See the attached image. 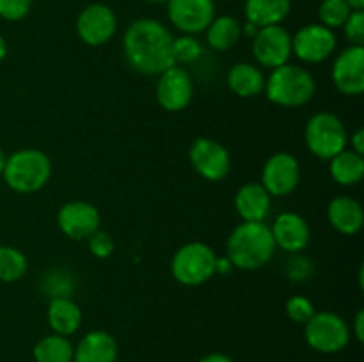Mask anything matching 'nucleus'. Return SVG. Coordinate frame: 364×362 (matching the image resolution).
Wrapping results in <instances>:
<instances>
[{"label":"nucleus","mask_w":364,"mask_h":362,"mask_svg":"<svg viewBox=\"0 0 364 362\" xmlns=\"http://www.w3.org/2000/svg\"><path fill=\"white\" fill-rule=\"evenodd\" d=\"M173 34L159 20L141 18L128 25L123 38V52L128 64L142 75H160L171 66Z\"/></svg>","instance_id":"nucleus-1"},{"label":"nucleus","mask_w":364,"mask_h":362,"mask_svg":"<svg viewBox=\"0 0 364 362\" xmlns=\"http://www.w3.org/2000/svg\"><path fill=\"white\" fill-rule=\"evenodd\" d=\"M228 259L238 270H258L276 252L270 227L265 222H242L233 229L226 245Z\"/></svg>","instance_id":"nucleus-2"},{"label":"nucleus","mask_w":364,"mask_h":362,"mask_svg":"<svg viewBox=\"0 0 364 362\" xmlns=\"http://www.w3.org/2000/svg\"><path fill=\"white\" fill-rule=\"evenodd\" d=\"M315 78L304 67L297 64H283L272 70L265 80L267 98L279 106H302L309 103L315 96Z\"/></svg>","instance_id":"nucleus-3"},{"label":"nucleus","mask_w":364,"mask_h":362,"mask_svg":"<svg viewBox=\"0 0 364 362\" xmlns=\"http://www.w3.org/2000/svg\"><path fill=\"white\" fill-rule=\"evenodd\" d=\"M4 180L18 194H34L48 183L52 162L39 149H20L7 158Z\"/></svg>","instance_id":"nucleus-4"},{"label":"nucleus","mask_w":364,"mask_h":362,"mask_svg":"<svg viewBox=\"0 0 364 362\" xmlns=\"http://www.w3.org/2000/svg\"><path fill=\"white\" fill-rule=\"evenodd\" d=\"M217 256L203 241H191L176 251L171 261V273L183 286H201L215 273Z\"/></svg>","instance_id":"nucleus-5"},{"label":"nucleus","mask_w":364,"mask_h":362,"mask_svg":"<svg viewBox=\"0 0 364 362\" xmlns=\"http://www.w3.org/2000/svg\"><path fill=\"white\" fill-rule=\"evenodd\" d=\"M348 135L340 117L331 112L315 114L306 124V146L322 160H331L347 149Z\"/></svg>","instance_id":"nucleus-6"},{"label":"nucleus","mask_w":364,"mask_h":362,"mask_svg":"<svg viewBox=\"0 0 364 362\" xmlns=\"http://www.w3.org/2000/svg\"><path fill=\"white\" fill-rule=\"evenodd\" d=\"M306 343L320 353H338L350 339V329L347 322L336 312H315L308 323H304Z\"/></svg>","instance_id":"nucleus-7"},{"label":"nucleus","mask_w":364,"mask_h":362,"mask_svg":"<svg viewBox=\"0 0 364 362\" xmlns=\"http://www.w3.org/2000/svg\"><path fill=\"white\" fill-rule=\"evenodd\" d=\"M188 158L196 172L208 181H223L230 174V153L215 138H196L188 149Z\"/></svg>","instance_id":"nucleus-8"},{"label":"nucleus","mask_w":364,"mask_h":362,"mask_svg":"<svg viewBox=\"0 0 364 362\" xmlns=\"http://www.w3.org/2000/svg\"><path fill=\"white\" fill-rule=\"evenodd\" d=\"M336 34L322 23H311L299 28L291 38V53L308 64L329 59L336 50Z\"/></svg>","instance_id":"nucleus-9"},{"label":"nucleus","mask_w":364,"mask_h":362,"mask_svg":"<svg viewBox=\"0 0 364 362\" xmlns=\"http://www.w3.org/2000/svg\"><path fill=\"white\" fill-rule=\"evenodd\" d=\"M301 167L290 153H274L263 165L262 185L270 197H284L297 188Z\"/></svg>","instance_id":"nucleus-10"},{"label":"nucleus","mask_w":364,"mask_h":362,"mask_svg":"<svg viewBox=\"0 0 364 362\" xmlns=\"http://www.w3.org/2000/svg\"><path fill=\"white\" fill-rule=\"evenodd\" d=\"M117 18L105 4H89L77 18V34L85 45L102 46L114 38Z\"/></svg>","instance_id":"nucleus-11"},{"label":"nucleus","mask_w":364,"mask_h":362,"mask_svg":"<svg viewBox=\"0 0 364 362\" xmlns=\"http://www.w3.org/2000/svg\"><path fill=\"white\" fill-rule=\"evenodd\" d=\"M252 53L263 67L276 70L283 66L291 57L290 32L281 25L259 28L258 34L252 38Z\"/></svg>","instance_id":"nucleus-12"},{"label":"nucleus","mask_w":364,"mask_h":362,"mask_svg":"<svg viewBox=\"0 0 364 362\" xmlns=\"http://www.w3.org/2000/svg\"><path fill=\"white\" fill-rule=\"evenodd\" d=\"M192 94H194V84L191 75L178 64L159 75L156 99L167 112H180L187 109L192 102Z\"/></svg>","instance_id":"nucleus-13"},{"label":"nucleus","mask_w":364,"mask_h":362,"mask_svg":"<svg viewBox=\"0 0 364 362\" xmlns=\"http://www.w3.org/2000/svg\"><path fill=\"white\" fill-rule=\"evenodd\" d=\"M167 16L183 34H199L215 18L213 0H167Z\"/></svg>","instance_id":"nucleus-14"},{"label":"nucleus","mask_w":364,"mask_h":362,"mask_svg":"<svg viewBox=\"0 0 364 362\" xmlns=\"http://www.w3.org/2000/svg\"><path fill=\"white\" fill-rule=\"evenodd\" d=\"M57 226L71 240H87L100 229V213L91 202H66L57 213Z\"/></svg>","instance_id":"nucleus-15"},{"label":"nucleus","mask_w":364,"mask_h":362,"mask_svg":"<svg viewBox=\"0 0 364 362\" xmlns=\"http://www.w3.org/2000/svg\"><path fill=\"white\" fill-rule=\"evenodd\" d=\"M333 82L340 92L359 96L364 91V46H348L334 60Z\"/></svg>","instance_id":"nucleus-16"},{"label":"nucleus","mask_w":364,"mask_h":362,"mask_svg":"<svg viewBox=\"0 0 364 362\" xmlns=\"http://www.w3.org/2000/svg\"><path fill=\"white\" fill-rule=\"evenodd\" d=\"M276 247L283 248V251L295 254L308 247L309 238H311V231H309L308 222L304 216L294 212H284L274 220L272 227H270Z\"/></svg>","instance_id":"nucleus-17"},{"label":"nucleus","mask_w":364,"mask_h":362,"mask_svg":"<svg viewBox=\"0 0 364 362\" xmlns=\"http://www.w3.org/2000/svg\"><path fill=\"white\" fill-rule=\"evenodd\" d=\"M117 343L105 330H92L73 348V362H116Z\"/></svg>","instance_id":"nucleus-18"},{"label":"nucleus","mask_w":364,"mask_h":362,"mask_svg":"<svg viewBox=\"0 0 364 362\" xmlns=\"http://www.w3.org/2000/svg\"><path fill=\"white\" fill-rule=\"evenodd\" d=\"M270 195L262 183H247L240 187L235 197V208L244 222H263L270 212Z\"/></svg>","instance_id":"nucleus-19"},{"label":"nucleus","mask_w":364,"mask_h":362,"mask_svg":"<svg viewBox=\"0 0 364 362\" xmlns=\"http://www.w3.org/2000/svg\"><path fill=\"white\" fill-rule=\"evenodd\" d=\"M329 224L341 234H355L363 227V208L355 199L340 195L327 208Z\"/></svg>","instance_id":"nucleus-20"},{"label":"nucleus","mask_w":364,"mask_h":362,"mask_svg":"<svg viewBox=\"0 0 364 362\" xmlns=\"http://www.w3.org/2000/svg\"><path fill=\"white\" fill-rule=\"evenodd\" d=\"M46 318H48V325L53 334L68 337L80 329L82 311L68 297H53L48 304Z\"/></svg>","instance_id":"nucleus-21"},{"label":"nucleus","mask_w":364,"mask_h":362,"mask_svg":"<svg viewBox=\"0 0 364 362\" xmlns=\"http://www.w3.org/2000/svg\"><path fill=\"white\" fill-rule=\"evenodd\" d=\"M291 11V0H245L244 14L258 28L281 25Z\"/></svg>","instance_id":"nucleus-22"},{"label":"nucleus","mask_w":364,"mask_h":362,"mask_svg":"<svg viewBox=\"0 0 364 362\" xmlns=\"http://www.w3.org/2000/svg\"><path fill=\"white\" fill-rule=\"evenodd\" d=\"M228 85L240 98H255L265 91V77L259 67L249 62H238L231 66L228 73Z\"/></svg>","instance_id":"nucleus-23"},{"label":"nucleus","mask_w":364,"mask_h":362,"mask_svg":"<svg viewBox=\"0 0 364 362\" xmlns=\"http://www.w3.org/2000/svg\"><path fill=\"white\" fill-rule=\"evenodd\" d=\"M329 172L338 185L354 187L364 176V158L352 149H343L329 160Z\"/></svg>","instance_id":"nucleus-24"},{"label":"nucleus","mask_w":364,"mask_h":362,"mask_svg":"<svg viewBox=\"0 0 364 362\" xmlns=\"http://www.w3.org/2000/svg\"><path fill=\"white\" fill-rule=\"evenodd\" d=\"M242 38V25L237 18L230 14L215 16L206 27V41L217 52H226L233 48Z\"/></svg>","instance_id":"nucleus-25"},{"label":"nucleus","mask_w":364,"mask_h":362,"mask_svg":"<svg viewBox=\"0 0 364 362\" xmlns=\"http://www.w3.org/2000/svg\"><path fill=\"white\" fill-rule=\"evenodd\" d=\"M36 362H73V344L59 334H50L39 339L32 350Z\"/></svg>","instance_id":"nucleus-26"},{"label":"nucleus","mask_w":364,"mask_h":362,"mask_svg":"<svg viewBox=\"0 0 364 362\" xmlns=\"http://www.w3.org/2000/svg\"><path fill=\"white\" fill-rule=\"evenodd\" d=\"M27 272V258L21 251L2 245L0 247V280L16 283Z\"/></svg>","instance_id":"nucleus-27"},{"label":"nucleus","mask_w":364,"mask_h":362,"mask_svg":"<svg viewBox=\"0 0 364 362\" xmlns=\"http://www.w3.org/2000/svg\"><path fill=\"white\" fill-rule=\"evenodd\" d=\"M352 9L345 0H322L318 7V18L322 21L323 27L331 28H340L350 16Z\"/></svg>","instance_id":"nucleus-28"},{"label":"nucleus","mask_w":364,"mask_h":362,"mask_svg":"<svg viewBox=\"0 0 364 362\" xmlns=\"http://www.w3.org/2000/svg\"><path fill=\"white\" fill-rule=\"evenodd\" d=\"M203 55V46L194 35L183 34L173 39V59L174 64L196 62Z\"/></svg>","instance_id":"nucleus-29"},{"label":"nucleus","mask_w":364,"mask_h":362,"mask_svg":"<svg viewBox=\"0 0 364 362\" xmlns=\"http://www.w3.org/2000/svg\"><path fill=\"white\" fill-rule=\"evenodd\" d=\"M287 316L295 323H308V319L315 314V307H313L311 300L306 297H291L288 298L287 305H284Z\"/></svg>","instance_id":"nucleus-30"},{"label":"nucleus","mask_w":364,"mask_h":362,"mask_svg":"<svg viewBox=\"0 0 364 362\" xmlns=\"http://www.w3.org/2000/svg\"><path fill=\"white\" fill-rule=\"evenodd\" d=\"M345 38L352 46L364 45V11H352L350 16L343 23Z\"/></svg>","instance_id":"nucleus-31"},{"label":"nucleus","mask_w":364,"mask_h":362,"mask_svg":"<svg viewBox=\"0 0 364 362\" xmlns=\"http://www.w3.org/2000/svg\"><path fill=\"white\" fill-rule=\"evenodd\" d=\"M32 0H0V18L7 21H20L31 13Z\"/></svg>","instance_id":"nucleus-32"},{"label":"nucleus","mask_w":364,"mask_h":362,"mask_svg":"<svg viewBox=\"0 0 364 362\" xmlns=\"http://www.w3.org/2000/svg\"><path fill=\"white\" fill-rule=\"evenodd\" d=\"M87 243H89V251L95 258L100 259H105L109 256H112L114 252V240L109 233L105 231H95L91 236L87 238Z\"/></svg>","instance_id":"nucleus-33"},{"label":"nucleus","mask_w":364,"mask_h":362,"mask_svg":"<svg viewBox=\"0 0 364 362\" xmlns=\"http://www.w3.org/2000/svg\"><path fill=\"white\" fill-rule=\"evenodd\" d=\"M350 146H352V151L358 153V155H363L364 153V130L363 128H359V130L352 135Z\"/></svg>","instance_id":"nucleus-34"},{"label":"nucleus","mask_w":364,"mask_h":362,"mask_svg":"<svg viewBox=\"0 0 364 362\" xmlns=\"http://www.w3.org/2000/svg\"><path fill=\"white\" fill-rule=\"evenodd\" d=\"M354 334H355V339H358L359 343H363L364 341V311L363 309H359L358 314H355V318H354Z\"/></svg>","instance_id":"nucleus-35"},{"label":"nucleus","mask_w":364,"mask_h":362,"mask_svg":"<svg viewBox=\"0 0 364 362\" xmlns=\"http://www.w3.org/2000/svg\"><path fill=\"white\" fill-rule=\"evenodd\" d=\"M235 266H233V263L230 261V259H228V256L226 258H223V259H219L217 258V261H215V273H230L231 270H233Z\"/></svg>","instance_id":"nucleus-36"},{"label":"nucleus","mask_w":364,"mask_h":362,"mask_svg":"<svg viewBox=\"0 0 364 362\" xmlns=\"http://www.w3.org/2000/svg\"><path fill=\"white\" fill-rule=\"evenodd\" d=\"M199 362H233V358L220 353V351H213V353H208L203 358H199Z\"/></svg>","instance_id":"nucleus-37"},{"label":"nucleus","mask_w":364,"mask_h":362,"mask_svg":"<svg viewBox=\"0 0 364 362\" xmlns=\"http://www.w3.org/2000/svg\"><path fill=\"white\" fill-rule=\"evenodd\" d=\"M258 31L259 28L256 27V25H252V23H245V25H242V35H247V38H255L256 34H258Z\"/></svg>","instance_id":"nucleus-38"},{"label":"nucleus","mask_w":364,"mask_h":362,"mask_svg":"<svg viewBox=\"0 0 364 362\" xmlns=\"http://www.w3.org/2000/svg\"><path fill=\"white\" fill-rule=\"evenodd\" d=\"M350 6L352 11H363L364 9V0H345Z\"/></svg>","instance_id":"nucleus-39"},{"label":"nucleus","mask_w":364,"mask_h":362,"mask_svg":"<svg viewBox=\"0 0 364 362\" xmlns=\"http://www.w3.org/2000/svg\"><path fill=\"white\" fill-rule=\"evenodd\" d=\"M7 55V45H6V39L0 35V62H2L4 59H6Z\"/></svg>","instance_id":"nucleus-40"},{"label":"nucleus","mask_w":364,"mask_h":362,"mask_svg":"<svg viewBox=\"0 0 364 362\" xmlns=\"http://www.w3.org/2000/svg\"><path fill=\"white\" fill-rule=\"evenodd\" d=\"M6 162H7V156H6V153H4L2 149H0V174L4 172V167H6Z\"/></svg>","instance_id":"nucleus-41"},{"label":"nucleus","mask_w":364,"mask_h":362,"mask_svg":"<svg viewBox=\"0 0 364 362\" xmlns=\"http://www.w3.org/2000/svg\"><path fill=\"white\" fill-rule=\"evenodd\" d=\"M146 2H151V4H164V2H167V0H146Z\"/></svg>","instance_id":"nucleus-42"}]
</instances>
